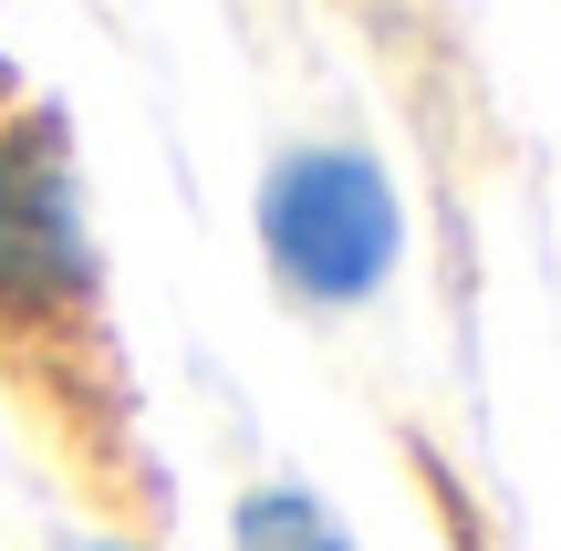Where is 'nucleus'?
Returning a JSON list of instances; mask_svg holds the SVG:
<instances>
[{
	"label": "nucleus",
	"instance_id": "nucleus-4",
	"mask_svg": "<svg viewBox=\"0 0 561 551\" xmlns=\"http://www.w3.org/2000/svg\"><path fill=\"white\" fill-rule=\"evenodd\" d=\"M83 551H125V541H83Z\"/></svg>",
	"mask_w": 561,
	"mask_h": 551
},
{
	"label": "nucleus",
	"instance_id": "nucleus-1",
	"mask_svg": "<svg viewBox=\"0 0 561 551\" xmlns=\"http://www.w3.org/2000/svg\"><path fill=\"white\" fill-rule=\"evenodd\" d=\"M261 250L301 302L343 312V302L396 282L405 208L364 146H301V157H280L261 177Z\"/></svg>",
	"mask_w": 561,
	"mask_h": 551
},
{
	"label": "nucleus",
	"instance_id": "nucleus-2",
	"mask_svg": "<svg viewBox=\"0 0 561 551\" xmlns=\"http://www.w3.org/2000/svg\"><path fill=\"white\" fill-rule=\"evenodd\" d=\"M94 291V229L53 115L0 125V312H62Z\"/></svg>",
	"mask_w": 561,
	"mask_h": 551
},
{
	"label": "nucleus",
	"instance_id": "nucleus-3",
	"mask_svg": "<svg viewBox=\"0 0 561 551\" xmlns=\"http://www.w3.org/2000/svg\"><path fill=\"white\" fill-rule=\"evenodd\" d=\"M229 541H240V551H354V531H343L312 490H291V479L250 490L240 510H229Z\"/></svg>",
	"mask_w": 561,
	"mask_h": 551
}]
</instances>
